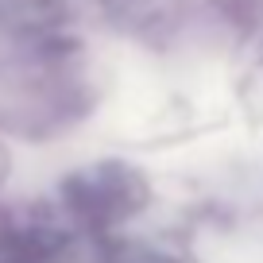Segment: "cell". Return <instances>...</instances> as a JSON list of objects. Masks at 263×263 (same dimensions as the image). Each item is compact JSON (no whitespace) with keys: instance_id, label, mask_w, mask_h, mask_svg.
<instances>
[{"instance_id":"cell-1","label":"cell","mask_w":263,"mask_h":263,"mask_svg":"<svg viewBox=\"0 0 263 263\" xmlns=\"http://www.w3.org/2000/svg\"><path fill=\"white\" fill-rule=\"evenodd\" d=\"M140 194H143L140 178L132 171H124V166H93V171L78 174V178L70 182L74 205L82 209V213L97 217V221H112V217L136 209Z\"/></svg>"}]
</instances>
